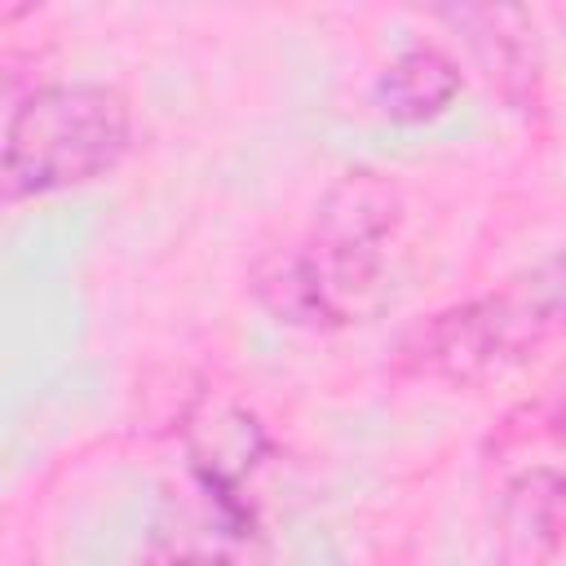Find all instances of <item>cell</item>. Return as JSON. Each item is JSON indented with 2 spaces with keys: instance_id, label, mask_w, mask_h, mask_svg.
<instances>
[{
  "instance_id": "cell-1",
  "label": "cell",
  "mask_w": 566,
  "mask_h": 566,
  "mask_svg": "<svg viewBox=\"0 0 566 566\" xmlns=\"http://www.w3.org/2000/svg\"><path fill=\"white\" fill-rule=\"evenodd\" d=\"M133 137L124 93L106 84H44L31 88L4 124V195L35 199L84 186L111 172Z\"/></svg>"
},
{
  "instance_id": "cell-2",
  "label": "cell",
  "mask_w": 566,
  "mask_h": 566,
  "mask_svg": "<svg viewBox=\"0 0 566 566\" xmlns=\"http://www.w3.org/2000/svg\"><path fill=\"white\" fill-rule=\"evenodd\" d=\"M557 332H566V252L513 292L433 314L407 336L402 354L420 376L473 380Z\"/></svg>"
},
{
  "instance_id": "cell-3",
  "label": "cell",
  "mask_w": 566,
  "mask_h": 566,
  "mask_svg": "<svg viewBox=\"0 0 566 566\" xmlns=\"http://www.w3.org/2000/svg\"><path fill=\"white\" fill-rule=\"evenodd\" d=\"M389 234V195L371 181H349L327 203L314 239L279 270V310L301 318H345L358 292L371 287Z\"/></svg>"
},
{
  "instance_id": "cell-4",
  "label": "cell",
  "mask_w": 566,
  "mask_h": 566,
  "mask_svg": "<svg viewBox=\"0 0 566 566\" xmlns=\"http://www.w3.org/2000/svg\"><path fill=\"white\" fill-rule=\"evenodd\" d=\"M455 88H460L455 62L433 44H416L385 66V75L376 80V102L394 119H424L438 115L455 97Z\"/></svg>"
},
{
  "instance_id": "cell-5",
  "label": "cell",
  "mask_w": 566,
  "mask_h": 566,
  "mask_svg": "<svg viewBox=\"0 0 566 566\" xmlns=\"http://www.w3.org/2000/svg\"><path fill=\"white\" fill-rule=\"evenodd\" d=\"M562 433H566V411H562Z\"/></svg>"
}]
</instances>
